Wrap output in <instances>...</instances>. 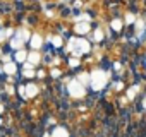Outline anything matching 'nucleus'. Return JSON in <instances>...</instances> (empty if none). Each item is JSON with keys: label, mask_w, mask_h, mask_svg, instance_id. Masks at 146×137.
Masks as SVG:
<instances>
[{"label": "nucleus", "mask_w": 146, "mask_h": 137, "mask_svg": "<svg viewBox=\"0 0 146 137\" xmlns=\"http://www.w3.org/2000/svg\"><path fill=\"white\" fill-rule=\"evenodd\" d=\"M69 51L74 53L76 57H81L84 53L90 51V43L84 41V40H79V38H70L69 41Z\"/></svg>", "instance_id": "nucleus-1"}, {"label": "nucleus", "mask_w": 146, "mask_h": 137, "mask_svg": "<svg viewBox=\"0 0 146 137\" xmlns=\"http://www.w3.org/2000/svg\"><path fill=\"white\" fill-rule=\"evenodd\" d=\"M90 79H91L90 81L91 82V88L95 91H100V89H103L107 86V74L103 70H93L91 76H90Z\"/></svg>", "instance_id": "nucleus-2"}, {"label": "nucleus", "mask_w": 146, "mask_h": 137, "mask_svg": "<svg viewBox=\"0 0 146 137\" xmlns=\"http://www.w3.org/2000/svg\"><path fill=\"white\" fill-rule=\"evenodd\" d=\"M69 93H70V96H74V98H83L86 91H84V86L79 81H70L69 82Z\"/></svg>", "instance_id": "nucleus-3"}, {"label": "nucleus", "mask_w": 146, "mask_h": 137, "mask_svg": "<svg viewBox=\"0 0 146 137\" xmlns=\"http://www.w3.org/2000/svg\"><path fill=\"white\" fill-rule=\"evenodd\" d=\"M36 93H38V88L35 84H28L24 88V98H33V96H36Z\"/></svg>", "instance_id": "nucleus-4"}, {"label": "nucleus", "mask_w": 146, "mask_h": 137, "mask_svg": "<svg viewBox=\"0 0 146 137\" xmlns=\"http://www.w3.org/2000/svg\"><path fill=\"white\" fill-rule=\"evenodd\" d=\"M74 31H76L78 34H86V33L90 31V22H79V24H76Z\"/></svg>", "instance_id": "nucleus-5"}, {"label": "nucleus", "mask_w": 146, "mask_h": 137, "mask_svg": "<svg viewBox=\"0 0 146 137\" xmlns=\"http://www.w3.org/2000/svg\"><path fill=\"white\" fill-rule=\"evenodd\" d=\"M41 45H43V41H41V36H40V34H33V36H31V46H33L35 50H38Z\"/></svg>", "instance_id": "nucleus-6"}, {"label": "nucleus", "mask_w": 146, "mask_h": 137, "mask_svg": "<svg viewBox=\"0 0 146 137\" xmlns=\"http://www.w3.org/2000/svg\"><path fill=\"white\" fill-rule=\"evenodd\" d=\"M52 137H69V132L64 128V127H57L52 134Z\"/></svg>", "instance_id": "nucleus-7"}, {"label": "nucleus", "mask_w": 146, "mask_h": 137, "mask_svg": "<svg viewBox=\"0 0 146 137\" xmlns=\"http://www.w3.org/2000/svg\"><path fill=\"white\" fill-rule=\"evenodd\" d=\"M4 70H5L9 76L16 74V63H12V62H7V63H5V67H4Z\"/></svg>", "instance_id": "nucleus-8"}, {"label": "nucleus", "mask_w": 146, "mask_h": 137, "mask_svg": "<svg viewBox=\"0 0 146 137\" xmlns=\"http://www.w3.org/2000/svg\"><path fill=\"white\" fill-rule=\"evenodd\" d=\"M28 58H29V63H31V65H35V63H38V62H40V53L33 51V53H29V55H28Z\"/></svg>", "instance_id": "nucleus-9"}, {"label": "nucleus", "mask_w": 146, "mask_h": 137, "mask_svg": "<svg viewBox=\"0 0 146 137\" xmlns=\"http://www.w3.org/2000/svg\"><path fill=\"white\" fill-rule=\"evenodd\" d=\"M24 76L26 77H33L35 76V70H33V65L31 63H26V67H24Z\"/></svg>", "instance_id": "nucleus-10"}, {"label": "nucleus", "mask_w": 146, "mask_h": 137, "mask_svg": "<svg viewBox=\"0 0 146 137\" xmlns=\"http://www.w3.org/2000/svg\"><path fill=\"white\" fill-rule=\"evenodd\" d=\"M11 45H12V48H17V50H21V46H23V40H21L19 36H16V38L11 41Z\"/></svg>", "instance_id": "nucleus-11"}, {"label": "nucleus", "mask_w": 146, "mask_h": 137, "mask_svg": "<svg viewBox=\"0 0 146 137\" xmlns=\"http://www.w3.org/2000/svg\"><path fill=\"white\" fill-rule=\"evenodd\" d=\"M26 57H28V53H26V51L17 50V53H16V62H24V60H26Z\"/></svg>", "instance_id": "nucleus-12"}, {"label": "nucleus", "mask_w": 146, "mask_h": 137, "mask_svg": "<svg viewBox=\"0 0 146 137\" xmlns=\"http://www.w3.org/2000/svg\"><path fill=\"white\" fill-rule=\"evenodd\" d=\"M137 93H139V86H134V88H131V89L127 91V98H129V99H132Z\"/></svg>", "instance_id": "nucleus-13"}, {"label": "nucleus", "mask_w": 146, "mask_h": 137, "mask_svg": "<svg viewBox=\"0 0 146 137\" xmlns=\"http://www.w3.org/2000/svg\"><path fill=\"white\" fill-rule=\"evenodd\" d=\"M112 28H113L115 31H120V29H122V21H119V19L112 21Z\"/></svg>", "instance_id": "nucleus-14"}, {"label": "nucleus", "mask_w": 146, "mask_h": 137, "mask_svg": "<svg viewBox=\"0 0 146 137\" xmlns=\"http://www.w3.org/2000/svg\"><path fill=\"white\" fill-rule=\"evenodd\" d=\"M95 40H96V41H102V40H103V31H102V29H96V31H95Z\"/></svg>", "instance_id": "nucleus-15"}, {"label": "nucleus", "mask_w": 146, "mask_h": 137, "mask_svg": "<svg viewBox=\"0 0 146 137\" xmlns=\"http://www.w3.org/2000/svg\"><path fill=\"white\" fill-rule=\"evenodd\" d=\"M78 81H79V82H81V84H83V82H84V84H86V82H88V81H90V76H88V74H81V76H79V79H78Z\"/></svg>", "instance_id": "nucleus-16"}, {"label": "nucleus", "mask_w": 146, "mask_h": 137, "mask_svg": "<svg viewBox=\"0 0 146 137\" xmlns=\"http://www.w3.org/2000/svg\"><path fill=\"white\" fill-rule=\"evenodd\" d=\"M19 36H21L23 40H29V33H28L26 29H21V31H19Z\"/></svg>", "instance_id": "nucleus-17"}, {"label": "nucleus", "mask_w": 146, "mask_h": 137, "mask_svg": "<svg viewBox=\"0 0 146 137\" xmlns=\"http://www.w3.org/2000/svg\"><path fill=\"white\" fill-rule=\"evenodd\" d=\"M52 43H53V45H55V46H62V40H60V38H58V36H55V38H53V40H52Z\"/></svg>", "instance_id": "nucleus-18"}, {"label": "nucleus", "mask_w": 146, "mask_h": 137, "mask_svg": "<svg viewBox=\"0 0 146 137\" xmlns=\"http://www.w3.org/2000/svg\"><path fill=\"white\" fill-rule=\"evenodd\" d=\"M69 65H70V67L79 65V58H70V60H69Z\"/></svg>", "instance_id": "nucleus-19"}, {"label": "nucleus", "mask_w": 146, "mask_h": 137, "mask_svg": "<svg viewBox=\"0 0 146 137\" xmlns=\"http://www.w3.org/2000/svg\"><path fill=\"white\" fill-rule=\"evenodd\" d=\"M125 21H127V22H134V16H132V14H127Z\"/></svg>", "instance_id": "nucleus-20"}, {"label": "nucleus", "mask_w": 146, "mask_h": 137, "mask_svg": "<svg viewBox=\"0 0 146 137\" xmlns=\"http://www.w3.org/2000/svg\"><path fill=\"white\" fill-rule=\"evenodd\" d=\"M58 74H60V70H58V68H53V70H52V76H53V77H57Z\"/></svg>", "instance_id": "nucleus-21"}, {"label": "nucleus", "mask_w": 146, "mask_h": 137, "mask_svg": "<svg viewBox=\"0 0 146 137\" xmlns=\"http://www.w3.org/2000/svg\"><path fill=\"white\" fill-rule=\"evenodd\" d=\"M143 26H144V24H143V22H141V21H139V22H137V29H139V31H141V29H143Z\"/></svg>", "instance_id": "nucleus-22"}, {"label": "nucleus", "mask_w": 146, "mask_h": 137, "mask_svg": "<svg viewBox=\"0 0 146 137\" xmlns=\"http://www.w3.org/2000/svg\"><path fill=\"white\" fill-rule=\"evenodd\" d=\"M4 38H5V34H4V33H0V40H4Z\"/></svg>", "instance_id": "nucleus-23"}, {"label": "nucleus", "mask_w": 146, "mask_h": 137, "mask_svg": "<svg viewBox=\"0 0 146 137\" xmlns=\"http://www.w3.org/2000/svg\"><path fill=\"white\" fill-rule=\"evenodd\" d=\"M2 111H4V106H2V105H0V113H2Z\"/></svg>", "instance_id": "nucleus-24"}, {"label": "nucleus", "mask_w": 146, "mask_h": 137, "mask_svg": "<svg viewBox=\"0 0 146 137\" xmlns=\"http://www.w3.org/2000/svg\"><path fill=\"white\" fill-rule=\"evenodd\" d=\"M0 53H2V50H0Z\"/></svg>", "instance_id": "nucleus-25"}]
</instances>
